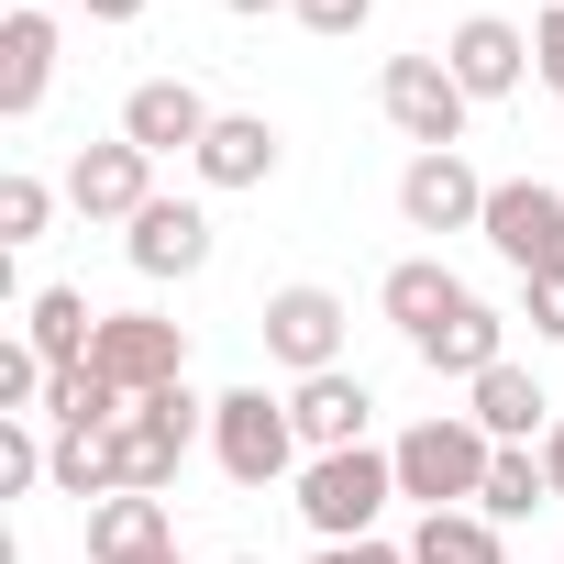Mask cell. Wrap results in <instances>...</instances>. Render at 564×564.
Masks as SVG:
<instances>
[{
    "label": "cell",
    "mask_w": 564,
    "mask_h": 564,
    "mask_svg": "<svg viewBox=\"0 0 564 564\" xmlns=\"http://www.w3.org/2000/svg\"><path fill=\"white\" fill-rule=\"evenodd\" d=\"M388 454H399V498H421V509H476V498H487V465H498V443H487L465 410L410 421Z\"/></svg>",
    "instance_id": "cell-1"
},
{
    "label": "cell",
    "mask_w": 564,
    "mask_h": 564,
    "mask_svg": "<svg viewBox=\"0 0 564 564\" xmlns=\"http://www.w3.org/2000/svg\"><path fill=\"white\" fill-rule=\"evenodd\" d=\"M289 487H300V520H311L322 542H377V509L399 498V454H377V443H355V454H311Z\"/></svg>",
    "instance_id": "cell-2"
},
{
    "label": "cell",
    "mask_w": 564,
    "mask_h": 564,
    "mask_svg": "<svg viewBox=\"0 0 564 564\" xmlns=\"http://www.w3.org/2000/svg\"><path fill=\"white\" fill-rule=\"evenodd\" d=\"M210 465L254 498V487H276V476H300L311 454H300V421H289V399H265V388H221L210 399Z\"/></svg>",
    "instance_id": "cell-3"
},
{
    "label": "cell",
    "mask_w": 564,
    "mask_h": 564,
    "mask_svg": "<svg viewBox=\"0 0 564 564\" xmlns=\"http://www.w3.org/2000/svg\"><path fill=\"white\" fill-rule=\"evenodd\" d=\"M377 111L399 122V144L410 155H465V89H454V67H443V45H410V56H388L377 67Z\"/></svg>",
    "instance_id": "cell-4"
},
{
    "label": "cell",
    "mask_w": 564,
    "mask_h": 564,
    "mask_svg": "<svg viewBox=\"0 0 564 564\" xmlns=\"http://www.w3.org/2000/svg\"><path fill=\"white\" fill-rule=\"evenodd\" d=\"M210 432V399L177 377V388H155V399H133V421L111 432V465H122V487H177V465H188V443Z\"/></svg>",
    "instance_id": "cell-5"
},
{
    "label": "cell",
    "mask_w": 564,
    "mask_h": 564,
    "mask_svg": "<svg viewBox=\"0 0 564 564\" xmlns=\"http://www.w3.org/2000/svg\"><path fill=\"white\" fill-rule=\"evenodd\" d=\"M476 232H487V254H498V265H520V276L564 265V177H498Z\"/></svg>",
    "instance_id": "cell-6"
},
{
    "label": "cell",
    "mask_w": 564,
    "mask_h": 564,
    "mask_svg": "<svg viewBox=\"0 0 564 564\" xmlns=\"http://www.w3.org/2000/svg\"><path fill=\"white\" fill-rule=\"evenodd\" d=\"M254 333H265V355L289 366V377H322V366H344V333H355V311L333 300V289H265V311H254Z\"/></svg>",
    "instance_id": "cell-7"
},
{
    "label": "cell",
    "mask_w": 564,
    "mask_h": 564,
    "mask_svg": "<svg viewBox=\"0 0 564 564\" xmlns=\"http://www.w3.org/2000/svg\"><path fill=\"white\" fill-rule=\"evenodd\" d=\"M89 366H100L122 399H155V388H177V377H188V333H177V322H155V311H100Z\"/></svg>",
    "instance_id": "cell-8"
},
{
    "label": "cell",
    "mask_w": 564,
    "mask_h": 564,
    "mask_svg": "<svg viewBox=\"0 0 564 564\" xmlns=\"http://www.w3.org/2000/svg\"><path fill=\"white\" fill-rule=\"evenodd\" d=\"M144 199H155V155H144V144L111 133V144H78V155H67V210H78V221H122V232H133Z\"/></svg>",
    "instance_id": "cell-9"
},
{
    "label": "cell",
    "mask_w": 564,
    "mask_h": 564,
    "mask_svg": "<svg viewBox=\"0 0 564 564\" xmlns=\"http://www.w3.org/2000/svg\"><path fill=\"white\" fill-rule=\"evenodd\" d=\"M487 188L498 177H476L465 155H410L399 166V221L410 232H476L487 221Z\"/></svg>",
    "instance_id": "cell-10"
},
{
    "label": "cell",
    "mask_w": 564,
    "mask_h": 564,
    "mask_svg": "<svg viewBox=\"0 0 564 564\" xmlns=\"http://www.w3.org/2000/svg\"><path fill=\"white\" fill-rule=\"evenodd\" d=\"M443 67H454V89H465V100H509V89L531 78V34H520V23H498V12H465V23L443 34Z\"/></svg>",
    "instance_id": "cell-11"
},
{
    "label": "cell",
    "mask_w": 564,
    "mask_h": 564,
    "mask_svg": "<svg viewBox=\"0 0 564 564\" xmlns=\"http://www.w3.org/2000/svg\"><path fill=\"white\" fill-rule=\"evenodd\" d=\"M210 100H199V78H133V100H122V144H144V155H199L210 144Z\"/></svg>",
    "instance_id": "cell-12"
},
{
    "label": "cell",
    "mask_w": 564,
    "mask_h": 564,
    "mask_svg": "<svg viewBox=\"0 0 564 564\" xmlns=\"http://www.w3.org/2000/svg\"><path fill=\"white\" fill-rule=\"evenodd\" d=\"M289 421H300V454H355L366 421H377V388L355 366H322V377L289 388Z\"/></svg>",
    "instance_id": "cell-13"
},
{
    "label": "cell",
    "mask_w": 564,
    "mask_h": 564,
    "mask_svg": "<svg viewBox=\"0 0 564 564\" xmlns=\"http://www.w3.org/2000/svg\"><path fill=\"white\" fill-rule=\"evenodd\" d=\"M122 254H133V276H155V289H166V276H199L210 265V210L199 199H144V221L122 232Z\"/></svg>",
    "instance_id": "cell-14"
},
{
    "label": "cell",
    "mask_w": 564,
    "mask_h": 564,
    "mask_svg": "<svg viewBox=\"0 0 564 564\" xmlns=\"http://www.w3.org/2000/svg\"><path fill=\"white\" fill-rule=\"evenodd\" d=\"M188 166H199V188H265L276 166H289V133H276L265 111H221L210 144H199Z\"/></svg>",
    "instance_id": "cell-15"
},
{
    "label": "cell",
    "mask_w": 564,
    "mask_h": 564,
    "mask_svg": "<svg viewBox=\"0 0 564 564\" xmlns=\"http://www.w3.org/2000/svg\"><path fill=\"white\" fill-rule=\"evenodd\" d=\"M465 300H476V289H465V276H454L443 254H399V265L377 276V311H388V322H399L410 344H421V333H443V322H454Z\"/></svg>",
    "instance_id": "cell-16"
},
{
    "label": "cell",
    "mask_w": 564,
    "mask_h": 564,
    "mask_svg": "<svg viewBox=\"0 0 564 564\" xmlns=\"http://www.w3.org/2000/svg\"><path fill=\"white\" fill-rule=\"evenodd\" d=\"M465 421H476L487 443H542L564 410L542 399V377H531V366H487V377L465 388Z\"/></svg>",
    "instance_id": "cell-17"
},
{
    "label": "cell",
    "mask_w": 564,
    "mask_h": 564,
    "mask_svg": "<svg viewBox=\"0 0 564 564\" xmlns=\"http://www.w3.org/2000/svg\"><path fill=\"white\" fill-rule=\"evenodd\" d=\"M45 89H56V12H12L0 23V111L34 122Z\"/></svg>",
    "instance_id": "cell-18"
},
{
    "label": "cell",
    "mask_w": 564,
    "mask_h": 564,
    "mask_svg": "<svg viewBox=\"0 0 564 564\" xmlns=\"http://www.w3.org/2000/svg\"><path fill=\"white\" fill-rule=\"evenodd\" d=\"M410 355H421V366H432V377H454V388H476V377H487V366H509V322H498V311H487V300H465V311H454V322H443V333H421V344H410Z\"/></svg>",
    "instance_id": "cell-19"
},
{
    "label": "cell",
    "mask_w": 564,
    "mask_h": 564,
    "mask_svg": "<svg viewBox=\"0 0 564 564\" xmlns=\"http://www.w3.org/2000/svg\"><path fill=\"white\" fill-rule=\"evenodd\" d=\"M166 542H177V520H166V498H144V487H122V498L89 509V564H144V553H166Z\"/></svg>",
    "instance_id": "cell-20"
},
{
    "label": "cell",
    "mask_w": 564,
    "mask_h": 564,
    "mask_svg": "<svg viewBox=\"0 0 564 564\" xmlns=\"http://www.w3.org/2000/svg\"><path fill=\"white\" fill-rule=\"evenodd\" d=\"M23 344H34V355L67 377V366H89V344H100V311H89L78 289H34V300H23Z\"/></svg>",
    "instance_id": "cell-21"
},
{
    "label": "cell",
    "mask_w": 564,
    "mask_h": 564,
    "mask_svg": "<svg viewBox=\"0 0 564 564\" xmlns=\"http://www.w3.org/2000/svg\"><path fill=\"white\" fill-rule=\"evenodd\" d=\"M410 564H509V531H498L487 509H421Z\"/></svg>",
    "instance_id": "cell-22"
},
{
    "label": "cell",
    "mask_w": 564,
    "mask_h": 564,
    "mask_svg": "<svg viewBox=\"0 0 564 564\" xmlns=\"http://www.w3.org/2000/svg\"><path fill=\"white\" fill-rule=\"evenodd\" d=\"M133 421V399L100 377V366H67L56 388H45V432H122Z\"/></svg>",
    "instance_id": "cell-23"
},
{
    "label": "cell",
    "mask_w": 564,
    "mask_h": 564,
    "mask_svg": "<svg viewBox=\"0 0 564 564\" xmlns=\"http://www.w3.org/2000/svg\"><path fill=\"white\" fill-rule=\"evenodd\" d=\"M542 498H553V476H542V443H498V465H487V498H476V509L509 531V520H531Z\"/></svg>",
    "instance_id": "cell-24"
},
{
    "label": "cell",
    "mask_w": 564,
    "mask_h": 564,
    "mask_svg": "<svg viewBox=\"0 0 564 564\" xmlns=\"http://www.w3.org/2000/svg\"><path fill=\"white\" fill-rule=\"evenodd\" d=\"M56 487V432L45 421H0V498H34Z\"/></svg>",
    "instance_id": "cell-25"
},
{
    "label": "cell",
    "mask_w": 564,
    "mask_h": 564,
    "mask_svg": "<svg viewBox=\"0 0 564 564\" xmlns=\"http://www.w3.org/2000/svg\"><path fill=\"white\" fill-rule=\"evenodd\" d=\"M56 199H67V188H45L34 166H12V177H0V254H12V243H34V232L56 221Z\"/></svg>",
    "instance_id": "cell-26"
},
{
    "label": "cell",
    "mask_w": 564,
    "mask_h": 564,
    "mask_svg": "<svg viewBox=\"0 0 564 564\" xmlns=\"http://www.w3.org/2000/svg\"><path fill=\"white\" fill-rule=\"evenodd\" d=\"M520 322H531L542 344H564V265H542V276H520Z\"/></svg>",
    "instance_id": "cell-27"
},
{
    "label": "cell",
    "mask_w": 564,
    "mask_h": 564,
    "mask_svg": "<svg viewBox=\"0 0 564 564\" xmlns=\"http://www.w3.org/2000/svg\"><path fill=\"white\" fill-rule=\"evenodd\" d=\"M300 23H311L322 45H355V34L377 23V0H300Z\"/></svg>",
    "instance_id": "cell-28"
},
{
    "label": "cell",
    "mask_w": 564,
    "mask_h": 564,
    "mask_svg": "<svg viewBox=\"0 0 564 564\" xmlns=\"http://www.w3.org/2000/svg\"><path fill=\"white\" fill-rule=\"evenodd\" d=\"M531 78H542V89L564 100V0H553V12L531 23Z\"/></svg>",
    "instance_id": "cell-29"
},
{
    "label": "cell",
    "mask_w": 564,
    "mask_h": 564,
    "mask_svg": "<svg viewBox=\"0 0 564 564\" xmlns=\"http://www.w3.org/2000/svg\"><path fill=\"white\" fill-rule=\"evenodd\" d=\"M311 564H410V542H322Z\"/></svg>",
    "instance_id": "cell-30"
},
{
    "label": "cell",
    "mask_w": 564,
    "mask_h": 564,
    "mask_svg": "<svg viewBox=\"0 0 564 564\" xmlns=\"http://www.w3.org/2000/svg\"><path fill=\"white\" fill-rule=\"evenodd\" d=\"M89 23H144V0H78Z\"/></svg>",
    "instance_id": "cell-31"
},
{
    "label": "cell",
    "mask_w": 564,
    "mask_h": 564,
    "mask_svg": "<svg viewBox=\"0 0 564 564\" xmlns=\"http://www.w3.org/2000/svg\"><path fill=\"white\" fill-rule=\"evenodd\" d=\"M542 476H553V498H564V421L542 432Z\"/></svg>",
    "instance_id": "cell-32"
},
{
    "label": "cell",
    "mask_w": 564,
    "mask_h": 564,
    "mask_svg": "<svg viewBox=\"0 0 564 564\" xmlns=\"http://www.w3.org/2000/svg\"><path fill=\"white\" fill-rule=\"evenodd\" d=\"M221 12H243V23H265V12H300V0H221Z\"/></svg>",
    "instance_id": "cell-33"
},
{
    "label": "cell",
    "mask_w": 564,
    "mask_h": 564,
    "mask_svg": "<svg viewBox=\"0 0 564 564\" xmlns=\"http://www.w3.org/2000/svg\"><path fill=\"white\" fill-rule=\"evenodd\" d=\"M144 564H188V553H177V542H166V553H144Z\"/></svg>",
    "instance_id": "cell-34"
},
{
    "label": "cell",
    "mask_w": 564,
    "mask_h": 564,
    "mask_svg": "<svg viewBox=\"0 0 564 564\" xmlns=\"http://www.w3.org/2000/svg\"><path fill=\"white\" fill-rule=\"evenodd\" d=\"M23 12H56V0H23Z\"/></svg>",
    "instance_id": "cell-35"
},
{
    "label": "cell",
    "mask_w": 564,
    "mask_h": 564,
    "mask_svg": "<svg viewBox=\"0 0 564 564\" xmlns=\"http://www.w3.org/2000/svg\"><path fill=\"white\" fill-rule=\"evenodd\" d=\"M232 564H265V553H232Z\"/></svg>",
    "instance_id": "cell-36"
}]
</instances>
